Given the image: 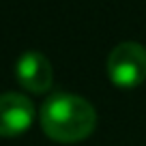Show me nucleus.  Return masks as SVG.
Returning a JSON list of instances; mask_svg holds the SVG:
<instances>
[{
  "mask_svg": "<svg viewBox=\"0 0 146 146\" xmlns=\"http://www.w3.org/2000/svg\"><path fill=\"white\" fill-rule=\"evenodd\" d=\"M97 125V112L84 97L56 92L41 108V127L52 140L73 144L86 140Z\"/></svg>",
  "mask_w": 146,
  "mask_h": 146,
  "instance_id": "nucleus-1",
  "label": "nucleus"
},
{
  "mask_svg": "<svg viewBox=\"0 0 146 146\" xmlns=\"http://www.w3.org/2000/svg\"><path fill=\"white\" fill-rule=\"evenodd\" d=\"M108 75L118 88H135L146 80V47L135 41L118 43L108 56Z\"/></svg>",
  "mask_w": 146,
  "mask_h": 146,
  "instance_id": "nucleus-2",
  "label": "nucleus"
},
{
  "mask_svg": "<svg viewBox=\"0 0 146 146\" xmlns=\"http://www.w3.org/2000/svg\"><path fill=\"white\" fill-rule=\"evenodd\" d=\"M32 120H35V105L28 97L17 92L0 95V135H19L28 131Z\"/></svg>",
  "mask_w": 146,
  "mask_h": 146,
  "instance_id": "nucleus-3",
  "label": "nucleus"
},
{
  "mask_svg": "<svg viewBox=\"0 0 146 146\" xmlns=\"http://www.w3.org/2000/svg\"><path fill=\"white\" fill-rule=\"evenodd\" d=\"M15 75L17 82L35 95L47 92L52 86V64L41 52H26L19 56L15 64Z\"/></svg>",
  "mask_w": 146,
  "mask_h": 146,
  "instance_id": "nucleus-4",
  "label": "nucleus"
}]
</instances>
